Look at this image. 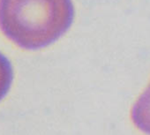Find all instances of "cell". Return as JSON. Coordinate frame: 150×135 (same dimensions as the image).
I'll return each instance as SVG.
<instances>
[{
  "label": "cell",
  "instance_id": "cell-1",
  "mask_svg": "<svg viewBox=\"0 0 150 135\" xmlns=\"http://www.w3.org/2000/svg\"><path fill=\"white\" fill-rule=\"evenodd\" d=\"M73 19L71 0H0V30L24 49L37 50L54 43Z\"/></svg>",
  "mask_w": 150,
  "mask_h": 135
},
{
  "label": "cell",
  "instance_id": "cell-2",
  "mask_svg": "<svg viewBox=\"0 0 150 135\" xmlns=\"http://www.w3.org/2000/svg\"><path fill=\"white\" fill-rule=\"evenodd\" d=\"M131 119L140 131L150 135V83L133 104Z\"/></svg>",
  "mask_w": 150,
  "mask_h": 135
},
{
  "label": "cell",
  "instance_id": "cell-3",
  "mask_svg": "<svg viewBox=\"0 0 150 135\" xmlns=\"http://www.w3.org/2000/svg\"><path fill=\"white\" fill-rule=\"evenodd\" d=\"M13 81V68L9 58L0 51V101L8 94Z\"/></svg>",
  "mask_w": 150,
  "mask_h": 135
}]
</instances>
